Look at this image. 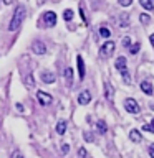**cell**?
I'll list each match as a JSON object with an SVG mask.
<instances>
[{"mask_svg": "<svg viewBox=\"0 0 154 158\" xmlns=\"http://www.w3.org/2000/svg\"><path fill=\"white\" fill-rule=\"evenodd\" d=\"M151 125H152V127H154V118H152V120H151Z\"/></svg>", "mask_w": 154, "mask_h": 158, "instance_id": "d590c367", "label": "cell"}, {"mask_svg": "<svg viewBox=\"0 0 154 158\" xmlns=\"http://www.w3.org/2000/svg\"><path fill=\"white\" fill-rule=\"evenodd\" d=\"M124 110H126L128 114H139L141 107H139V104H138L136 99L128 97V99H124Z\"/></svg>", "mask_w": 154, "mask_h": 158, "instance_id": "7a4b0ae2", "label": "cell"}, {"mask_svg": "<svg viewBox=\"0 0 154 158\" xmlns=\"http://www.w3.org/2000/svg\"><path fill=\"white\" fill-rule=\"evenodd\" d=\"M118 2H119V5H121V7H129L133 0H118Z\"/></svg>", "mask_w": 154, "mask_h": 158, "instance_id": "f546056e", "label": "cell"}, {"mask_svg": "<svg viewBox=\"0 0 154 158\" xmlns=\"http://www.w3.org/2000/svg\"><path fill=\"white\" fill-rule=\"evenodd\" d=\"M78 156H79V158H88V152L84 150L83 147H81V148H78Z\"/></svg>", "mask_w": 154, "mask_h": 158, "instance_id": "d4e9b609", "label": "cell"}, {"mask_svg": "<svg viewBox=\"0 0 154 158\" xmlns=\"http://www.w3.org/2000/svg\"><path fill=\"white\" fill-rule=\"evenodd\" d=\"M10 158H23V153L20 152V150H15V152H12V155H10Z\"/></svg>", "mask_w": 154, "mask_h": 158, "instance_id": "4316f807", "label": "cell"}, {"mask_svg": "<svg viewBox=\"0 0 154 158\" xmlns=\"http://www.w3.org/2000/svg\"><path fill=\"white\" fill-rule=\"evenodd\" d=\"M151 110H154V104H151Z\"/></svg>", "mask_w": 154, "mask_h": 158, "instance_id": "e575fe53", "label": "cell"}, {"mask_svg": "<svg viewBox=\"0 0 154 158\" xmlns=\"http://www.w3.org/2000/svg\"><path fill=\"white\" fill-rule=\"evenodd\" d=\"M96 130H98V133H106L108 132V125H106V122L104 120H98L96 122Z\"/></svg>", "mask_w": 154, "mask_h": 158, "instance_id": "9a60e30c", "label": "cell"}, {"mask_svg": "<svg viewBox=\"0 0 154 158\" xmlns=\"http://www.w3.org/2000/svg\"><path fill=\"white\" fill-rule=\"evenodd\" d=\"M139 87H141V91L146 94V96H152L154 94V89H152V84L149 81H141V84H139Z\"/></svg>", "mask_w": 154, "mask_h": 158, "instance_id": "30bf717a", "label": "cell"}, {"mask_svg": "<svg viewBox=\"0 0 154 158\" xmlns=\"http://www.w3.org/2000/svg\"><path fill=\"white\" fill-rule=\"evenodd\" d=\"M139 49H141V43H134V44L129 46V53H131V54H138Z\"/></svg>", "mask_w": 154, "mask_h": 158, "instance_id": "44dd1931", "label": "cell"}, {"mask_svg": "<svg viewBox=\"0 0 154 158\" xmlns=\"http://www.w3.org/2000/svg\"><path fill=\"white\" fill-rule=\"evenodd\" d=\"M139 3H141V7L146 8V10H152V8H154L152 0H139Z\"/></svg>", "mask_w": 154, "mask_h": 158, "instance_id": "e0dca14e", "label": "cell"}, {"mask_svg": "<svg viewBox=\"0 0 154 158\" xmlns=\"http://www.w3.org/2000/svg\"><path fill=\"white\" fill-rule=\"evenodd\" d=\"M129 140L131 142H134V143H139L143 140V135H141V132L139 130H136V128H133L131 132H129Z\"/></svg>", "mask_w": 154, "mask_h": 158, "instance_id": "7c38bea8", "label": "cell"}, {"mask_svg": "<svg viewBox=\"0 0 154 158\" xmlns=\"http://www.w3.org/2000/svg\"><path fill=\"white\" fill-rule=\"evenodd\" d=\"M37 101L40 102V106H50V104L53 102V97L45 91H38L37 92Z\"/></svg>", "mask_w": 154, "mask_h": 158, "instance_id": "5b68a950", "label": "cell"}, {"mask_svg": "<svg viewBox=\"0 0 154 158\" xmlns=\"http://www.w3.org/2000/svg\"><path fill=\"white\" fill-rule=\"evenodd\" d=\"M139 20H141V23H143V25H147L149 22H151L149 15H146V13H141V15H139Z\"/></svg>", "mask_w": 154, "mask_h": 158, "instance_id": "7402d4cb", "label": "cell"}, {"mask_svg": "<svg viewBox=\"0 0 154 158\" xmlns=\"http://www.w3.org/2000/svg\"><path fill=\"white\" fill-rule=\"evenodd\" d=\"M149 40H151V44H152V48H154V33L151 35V36H149Z\"/></svg>", "mask_w": 154, "mask_h": 158, "instance_id": "836d02e7", "label": "cell"}, {"mask_svg": "<svg viewBox=\"0 0 154 158\" xmlns=\"http://www.w3.org/2000/svg\"><path fill=\"white\" fill-rule=\"evenodd\" d=\"M131 44H133V41H131V38H129V36H124L123 38V46L124 48H129Z\"/></svg>", "mask_w": 154, "mask_h": 158, "instance_id": "cb8c5ba5", "label": "cell"}, {"mask_svg": "<svg viewBox=\"0 0 154 158\" xmlns=\"http://www.w3.org/2000/svg\"><path fill=\"white\" fill-rule=\"evenodd\" d=\"M63 76H65V79H66L68 84H71V82H73V69H71V68H65Z\"/></svg>", "mask_w": 154, "mask_h": 158, "instance_id": "2e32d148", "label": "cell"}, {"mask_svg": "<svg viewBox=\"0 0 154 158\" xmlns=\"http://www.w3.org/2000/svg\"><path fill=\"white\" fill-rule=\"evenodd\" d=\"M147 153H149V156H151V158H154V143H152V145H149Z\"/></svg>", "mask_w": 154, "mask_h": 158, "instance_id": "4dcf8cb0", "label": "cell"}, {"mask_svg": "<svg viewBox=\"0 0 154 158\" xmlns=\"http://www.w3.org/2000/svg\"><path fill=\"white\" fill-rule=\"evenodd\" d=\"M32 53L35 54H45L47 53V44H45L42 40H35L32 43Z\"/></svg>", "mask_w": 154, "mask_h": 158, "instance_id": "8992f818", "label": "cell"}, {"mask_svg": "<svg viewBox=\"0 0 154 158\" xmlns=\"http://www.w3.org/2000/svg\"><path fill=\"white\" fill-rule=\"evenodd\" d=\"M99 36L108 40L109 36H111V31H109V30H108L106 27H101V28H99Z\"/></svg>", "mask_w": 154, "mask_h": 158, "instance_id": "d6986e66", "label": "cell"}, {"mask_svg": "<svg viewBox=\"0 0 154 158\" xmlns=\"http://www.w3.org/2000/svg\"><path fill=\"white\" fill-rule=\"evenodd\" d=\"M114 66H116V69H118L119 73H121V71H126V68H128L126 58H124V56H119V58L116 59V63H114Z\"/></svg>", "mask_w": 154, "mask_h": 158, "instance_id": "8fae6325", "label": "cell"}, {"mask_svg": "<svg viewBox=\"0 0 154 158\" xmlns=\"http://www.w3.org/2000/svg\"><path fill=\"white\" fill-rule=\"evenodd\" d=\"M78 10H79V17H81V20L84 22V25H86V23H88V18H86V13H84V5H83V3H79Z\"/></svg>", "mask_w": 154, "mask_h": 158, "instance_id": "ffe728a7", "label": "cell"}, {"mask_svg": "<svg viewBox=\"0 0 154 158\" xmlns=\"http://www.w3.org/2000/svg\"><path fill=\"white\" fill-rule=\"evenodd\" d=\"M68 152H70V145H68V143H61V153H63V155H66Z\"/></svg>", "mask_w": 154, "mask_h": 158, "instance_id": "f1b7e54d", "label": "cell"}, {"mask_svg": "<svg viewBox=\"0 0 154 158\" xmlns=\"http://www.w3.org/2000/svg\"><path fill=\"white\" fill-rule=\"evenodd\" d=\"M113 87H111V84H109L108 81L104 82V97L108 99V101H113Z\"/></svg>", "mask_w": 154, "mask_h": 158, "instance_id": "5bb4252c", "label": "cell"}, {"mask_svg": "<svg viewBox=\"0 0 154 158\" xmlns=\"http://www.w3.org/2000/svg\"><path fill=\"white\" fill-rule=\"evenodd\" d=\"M89 102H91V92L88 89H84V91L78 94V104L79 106H88Z\"/></svg>", "mask_w": 154, "mask_h": 158, "instance_id": "52a82bcc", "label": "cell"}, {"mask_svg": "<svg viewBox=\"0 0 154 158\" xmlns=\"http://www.w3.org/2000/svg\"><path fill=\"white\" fill-rule=\"evenodd\" d=\"M143 132H149V133H154V127L151 123H147V125H143Z\"/></svg>", "mask_w": 154, "mask_h": 158, "instance_id": "484cf974", "label": "cell"}, {"mask_svg": "<svg viewBox=\"0 0 154 158\" xmlns=\"http://www.w3.org/2000/svg\"><path fill=\"white\" fill-rule=\"evenodd\" d=\"M17 109H18V110H20V112H23V106H22V104H20V102L17 104Z\"/></svg>", "mask_w": 154, "mask_h": 158, "instance_id": "1f68e13d", "label": "cell"}, {"mask_svg": "<svg viewBox=\"0 0 154 158\" xmlns=\"http://www.w3.org/2000/svg\"><path fill=\"white\" fill-rule=\"evenodd\" d=\"M76 66H78V76H79V79H84V74H86V71H84V61H83V58L79 56H76Z\"/></svg>", "mask_w": 154, "mask_h": 158, "instance_id": "9c48e42d", "label": "cell"}, {"mask_svg": "<svg viewBox=\"0 0 154 158\" xmlns=\"http://www.w3.org/2000/svg\"><path fill=\"white\" fill-rule=\"evenodd\" d=\"M121 76H123V81L124 82H128V84L131 82V74L128 73V69H126V71H121Z\"/></svg>", "mask_w": 154, "mask_h": 158, "instance_id": "603a6c76", "label": "cell"}, {"mask_svg": "<svg viewBox=\"0 0 154 158\" xmlns=\"http://www.w3.org/2000/svg\"><path fill=\"white\" fill-rule=\"evenodd\" d=\"M66 128H68V122L66 120H60L57 123V133L58 135H65V133H66Z\"/></svg>", "mask_w": 154, "mask_h": 158, "instance_id": "4fadbf2b", "label": "cell"}, {"mask_svg": "<svg viewBox=\"0 0 154 158\" xmlns=\"http://www.w3.org/2000/svg\"><path fill=\"white\" fill-rule=\"evenodd\" d=\"M83 138H84L86 142H93V140H94V137H93L89 132H84V133H83Z\"/></svg>", "mask_w": 154, "mask_h": 158, "instance_id": "83f0119b", "label": "cell"}, {"mask_svg": "<svg viewBox=\"0 0 154 158\" xmlns=\"http://www.w3.org/2000/svg\"><path fill=\"white\" fill-rule=\"evenodd\" d=\"M40 79L45 84H53L55 82V74L52 71H42L40 73Z\"/></svg>", "mask_w": 154, "mask_h": 158, "instance_id": "ba28073f", "label": "cell"}, {"mask_svg": "<svg viewBox=\"0 0 154 158\" xmlns=\"http://www.w3.org/2000/svg\"><path fill=\"white\" fill-rule=\"evenodd\" d=\"M73 10H70V8H66V10H65V12H63V18H65V22H71V20H73Z\"/></svg>", "mask_w": 154, "mask_h": 158, "instance_id": "ac0fdd59", "label": "cell"}, {"mask_svg": "<svg viewBox=\"0 0 154 158\" xmlns=\"http://www.w3.org/2000/svg\"><path fill=\"white\" fill-rule=\"evenodd\" d=\"M114 48H116L114 41L108 40V41H104V44L99 48V54H101V56H104V58H108V56H111V54L114 53Z\"/></svg>", "mask_w": 154, "mask_h": 158, "instance_id": "277c9868", "label": "cell"}, {"mask_svg": "<svg viewBox=\"0 0 154 158\" xmlns=\"http://www.w3.org/2000/svg\"><path fill=\"white\" fill-rule=\"evenodd\" d=\"M152 3H154V0H152Z\"/></svg>", "mask_w": 154, "mask_h": 158, "instance_id": "8d00e7d4", "label": "cell"}, {"mask_svg": "<svg viewBox=\"0 0 154 158\" xmlns=\"http://www.w3.org/2000/svg\"><path fill=\"white\" fill-rule=\"evenodd\" d=\"M25 17H27V8H25L23 5H18V7L15 8V13H13V17H12V20H10V23H8V31L18 30L20 25L23 23Z\"/></svg>", "mask_w": 154, "mask_h": 158, "instance_id": "6da1fadb", "label": "cell"}, {"mask_svg": "<svg viewBox=\"0 0 154 158\" xmlns=\"http://www.w3.org/2000/svg\"><path fill=\"white\" fill-rule=\"evenodd\" d=\"M42 2H43V0H42Z\"/></svg>", "mask_w": 154, "mask_h": 158, "instance_id": "74e56055", "label": "cell"}, {"mask_svg": "<svg viewBox=\"0 0 154 158\" xmlns=\"http://www.w3.org/2000/svg\"><path fill=\"white\" fill-rule=\"evenodd\" d=\"M3 3H5V5H12L13 0H3Z\"/></svg>", "mask_w": 154, "mask_h": 158, "instance_id": "d6a6232c", "label": "cell"}, {"mask_svg": "<svg viewBox=\"0 0 154 158\" xmlns=\"http://www.w3.org/2000/svg\"><path fill=\"white\" fill-rule=\"evenodd\" d=\"M42 23L45 25V28H52L57 25V13L52 12V10H47L42 17Z\"/></svg>", "mask_w": 154, "mask_h": 158, "instance_id": "3957f363", "label": "cell"}]
</instances>
